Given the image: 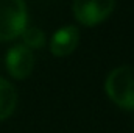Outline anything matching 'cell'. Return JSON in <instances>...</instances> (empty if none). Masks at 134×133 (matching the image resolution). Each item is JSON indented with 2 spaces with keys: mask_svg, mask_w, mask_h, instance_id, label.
<instances>
[{
  "mask_svg": "<svg viewBox=\"0 0 134 133\" xmlns=\"http://www.w3.org/2000/svg\"><path fill=\"white\" fill-rule=\"evenodd\" d=\"M108 97L123 110H134V66L115 67L106 78Z\"/></svg>",
  "mask_w": 134,
  "mask_h": 133,
  "instance_id": "6da1fadb",
  "label": "cell"
},
{
  "mask_svg": "<svg viewBox=\"0 0 134 133\" xmlns=\"http://www.w3.org/2000/svg\"><path fill=\"white\" fill-rule=\"evenodd\" d=\"M80 41V30L73 25H67L56 30L50 39V52L55 57H67L70 55Z\"/></svg>",
  "mask_w": 134,
  "mask_h": 133,
  "instance_id": "5b68a950",
  "label": "cell"
},
{
  "mask_svg": "<svg viewBox=\"0 0 134 133\" xmlns=\"http://www.w3.org/2000/svg\"><path fill=\"white\" fill-rule=\"evenodd\" d=\"M22 39H24V45H27L28 49H41L45 44V34L39 28H25L22 33Z\"/></svg>",
  "mask_w": 134,
  "mask_h": 133,
  "instance_id": "52a82bcc",
  "label": "cell"
},
{
  "mask_svg": "<svg viewBox=\"0 0 134 133\" xmlns=\"http://www.w3.org/2000/svg\"><path fill=\"white\" fill-rule=\"evenodd\" d=\"M27 28L24 0H0V41H11Z\"/></svg>",
  "mask_w": 134,
  "mask_h": 133,
  "instance_id": "7a4b0ae2",
  "label": "cell"
},
{
  "mask_svg": "<svg viewBox=\"0 0 134 133\" xmlns=\"http://www.w3.org/2000/svg\"><path fill=\"white\" fill-rule=\"evenodd\" d=\"M115 0H73V16L86 27L101 24L114 11Z\"/></svg>",
  "mask_w": 134,
  "mask_h": 133,
  "instance_id": "3957f363",
  "label": "cell"
},
{
  "mask_svg": "<svg viewBox=\"0 0 134 133\" xmlns=\"http://www.w3.org/2000/svg\"><path fill=\"white\" fill-rule=\"evenodd\" d=\"M34 67V57L31 49L24 44L14 45L6 53V69L9 75L16 80L27 78Z\"/></svg>",
  "mask_w": 134,
  "mask_h": 133,
  "instance_id": "277c9868",
  "label": "cell"
},
{
  "mask_svg": "<svg viewBox=\"0 0 134 133\" xmlns=\"http://www.w3.org/2000/svg\"><path fill=\"white\" fill-rule=\"evenodd\" d=\"M16 103H17L16 88L5 78H0V121L9 117L13 114Z\"/></svg>",
  "mask_w": 134,
  "mask_h": 133,
  "instance_id": "8992f818",
  "label": "cell"
}]
</instances>
